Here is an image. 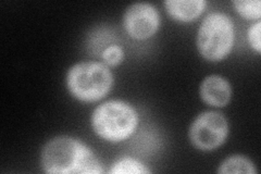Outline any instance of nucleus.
<instances>
[{"label":"nucleus","instance_id":"obj_1","mask_svg":"<svg viewBox=\"0 0 261 174\" xmlns=\"http://www.w3.org/2000/svg\"><path fill=\"white\" fill-rule=\"evenodd\" d=\"M42 167L49 174H100L96 155L80 140L70 136L55 137L42 152Z\"/></svg>","mask_w":261,"mask_h":174},{"label":"nucleus","instance_id":"obj_2","mask_svg":"<svg viewBox=\"0 0 261 174\" xmlns=\"http://www.w3.org/2000/svg\"><path fill=\"white\" fill-rule=\"evenodd\" d=\"M138 117L134 108L121 101H111L98 106L92 115L96 133L109 142H121L133 134Z\"/></svg>","mask_w":261,"mask_h":174},{"label":"nucleus","instance_id":"obj_3","mask_svg":"<svg viewBox=\"0 0 261 174\" xmlns=\"http://www.w3.org/2000/svg\"><path fill=\"white\" fill-rule=\"evenodd\" d=\"M113 77L107 65L99 62H81L69 70L67 85L71 94L82 102L99 101L109 93Z\"/></svg>","mask_w":261,"mask_h":174},{"label":"nucleus","instance_id":"obj_4","mask_svg":"<svg viewBox=\"0 0 261 174\" xmlns=\"http://www.w3.org/2000/svg\"><path fill=\"white\" fill-rule=\"evenodd\" d=\"M234 44V26L228 15L211 12L203 19L197 35V48L209 61L222 60Z\"/></svg>","mask_w":261,"mask_h":174},{"label":"nucleus","instance_id":"obj_5","mask_svg":"<svg viewBox=\"0 0 261 174\" xmlns=\"http://www.w3.org/2000/svg\"><path fill=\"white\" fill-rule=\"evenodd\" d=\"M228 124L224 115L217 111H206L194 120L190 128L192 144L200 151H214L227 137Z\"/></svg>","mask_w":261,"mask_h":174},{"label":"nucleus","instance_id":"obj_6","mask_svg":"<svg viewBox=\"0 0 261 174\" xmlns=\"http://www.w3.org/2000/svg\"><path fill=\"white\" fill-rule=\"evenodd\" d=\"M160 18L156 8L147 3H137L127 8L124 14L126 32L136 39L151 37L159 28Z\"/></svg>","mask_w":261,"mask_h":174},{"label":"nucleus","instance_id":"obj_7","mask_svg":"<svg viewBox=\"0 0 261 174\" xmlns=\"http://www.w3.org/2000/svg\"><path fill=\"white\" fill-rule=\"evenodd\" d=\"M231 86L220 76H210L202 81L200 96L202 101L215 107H224L231 99Z\"/></svg>","mask_w":261,"mask_h":174},{"label":"nucleus","instance_id":"obj_8","mask_svg":"<svg viewBox=\"0 0 261 174\" xmlns=\"http://www.w3.org/2000/svg\"><path fill=\"white\" fill-rule=\"evenodd\" d=\"M167 11L173 19L182 22H190L205 10L206 2L203 0H168L165 3Z\"/></svg>","mask_w":261,"mask_h":174},{"label":"nucleus","instance_id":"obj_9","mask_svg":"<svg viewBox=\"0 0 261 174\" xmlns=\"http://www.w3.org/2000/svg\"><path fill=\"white\" fill-rule=\"evenodd\" d=\"M220 174H228V173H244V174H256L257 170L255 164L252 163L248 158L244 156H231L225 159L220 168L218 169Z\"/></svg>","mask_w":261,"mask_h":174},{"label":"nucleus","instance_id":"obj_10","mask_svg":"<svg viewBox=\"0 0 261 174\" xmlns=\"http://www.w3.org/2000/svg\"><path fill=\"white\" fill-rule=\"evenodd\" d=\"M110 173L114 174H146L150 173L143 163L132 158H122L113 163Z\"/></svg>","mask_w":261,"mask_h":174},{"label":"nucleus","instance_id":"obj_11","mask_svg":"<svg viewBox=\"0 0 261 174\" xmlns=\"http://www.w3.org/2000/svg\"><path fill=\"white\" fill-rule=\"evenodd\" d=\"M233 6L243 18L247 20H259L261 15V3L259 0H235Z\"/></svg>","mask_w":261,"mask_h":174},{"label":"nucleus","instance_id":"obj_12","mask_svg":"<svg viewBox=\"0 0 261 174\" xmlns=\"http://www.w3.org/2000/svg\"><path fill=\"white\" fill-rule=\"evenodd\" d=\"M103 59L106 63H108L110 65H117L122 61V59H123V52H122V49L117 45L110 46L105 51Z\"/></svg>","mask_w":261,"mask_h":174},{"label":"nucleus","instance_id":"obj_13","mask_svg":"<svg viewBox=\"0 0 261 174\" xmlns=\"http://www.w3.org/2000/svg\"><path fill=\"white\" fill-rule=\"evenodd\" d=\"M260 27L261 22L258 21L257 23L252 24L248 30V40L250 46L255 49V51L260 54L261 51V43H260Z\"/></svg>","mask_w":261,"mask_h":174}]
</instances>
